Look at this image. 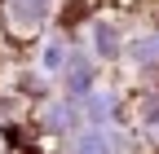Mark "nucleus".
Segmentation results:
<instances>
[{"label":"nucleus","mask_w":159,"mask_h":154,"mask_svg":"<svg viewBox=\"0 0 159 154\" xmlns=\"http://www.w3.org/2000/svg\"><path fill=\"white\" fill-rule=\"evenodd\" d=\"M97 49L106 57H119V40H115V27H97Z\"/></svg>","instance_id":"obj_4"},{"label":"nucleus","mask_w":159,"mask_h":154,"mask_svg":"<svg viewBox=\"0 0 159 154\" xmlns=\"http://www.w3.org/2000/svg\"><path fill=\"white\" fill-rule=\"evenodd\" d=\"M75 154H111V150H106V141L97 137V132H84V137L75 141Z\"/></svg>","instance_id":"obj_3"},{"label":"nucleus","mask_w":159,"mask_h":154,"mask_svg":"<svg viewBox=\"0 0 159 154\" xmlns=\"http://www.w3.org/2000/svg\"><path fill=\"white\" fill-rule=\"evenodd\" d=\"M128 53H133L137 66H155V62H159V35H142V40H137Z\"/></svg>","instance_id":"obj_1"},{"label":"nucleus","mask_w":159,"mask_h":154,"mask_svg":"<svg viewBox=\"0 0 159 154\" xmlns=\"http://www.w3.org/2000/svg\"><path fill=\"white\" fill-rule=\"evenodd\" d=\"M9 5L22 13V18H40V13L49 9V0H9Z\"/></svg>","instance_id":"obj_5"},{"label":"nucleus","mask_w":159,"mask_h":154,"mask_svg":"<svg viewBox=\"0 0 159 154\" xmlns=\"http://www.w3.org/2000/svg\"><path fill=\"white\" fill-rule=\"evenodd\" d=\"M66 84H71V92H89V88H93V66L75 57L71 71H66Z\"/></svg>","instance_id":"obj_2"}]
</instances>
